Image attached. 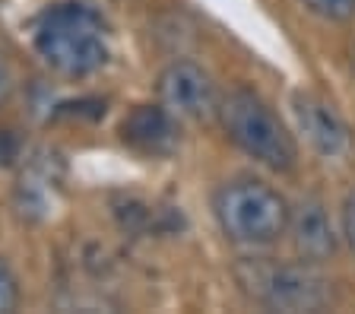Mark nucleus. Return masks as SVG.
I'll return each mask as SVG.
<instances>
[{
	"instance_id": "3",
	"label": "nucleus",
	"mask_w": 355,
	"mask_h": 314,
	"mask_svg": "<svg viewBox=\"0 0 355 314\" xmlns=\"http://www.w3.org/2000/svg\"><path fill=\"white\" fill-rule=\"evenodd\" d=\"M222 128L244 156L273 168V172H292L298 159V146L279 114L251 89H232L219 102Z\"/></svg>"
},
{
	"instance_id": "10",
	"label": "nucleus",
	"mask_w": 355,
	"mask_h": 314,
	"mask_svg": "<svg viewBox=\"0 0 355 314\" xmlns=\"http://www.w3.org/2000/svg\"><path fill=\"white\" fill-rule=\"evenodd\" d=\"M16 305H19V286H16L13 270L0 261V314L13 311Z\"/></svg>"
},
{
	"instance_id": "2",
	"label": "nucleus",
	"mask_w": 355,
	"mask_h": 314,
	"mask_svg": "<svg viewBox=\"0 0 355 314\" xmlns=\"http://www.w3.org/2000/svg\"><path fill=\"white\" fill-rule=\"evenodd\" d=\"M216 219L229 241L241 247H266L288 229V203L257 178H235L216 191Z\"/></svg>"
},
{
	"instance_id": "13",
	"label": "nucleus",
	"mask_w": 355,
	"mask_h": 314,
	"mask_svg": "<svg viewBox=\"0 0 355 314\" xmlns=\"http://www.w3.org/2000/svg\"><path fill=\"white\" fill-rule=\"evenodd\" d=\"M10 156H13V140L7 134H0V162H10Z\"/></svg>"
},
{
	"instance_id": "4",
	"label": "nucleus",
	"mask_w": 355,
	"mask_h": 314,
	"mask_svg": "<svg viewBox=\"0 0 355 314\" xmlns=\"http://www.w3.org/2000/svg\"><path fill=\"white\" fill-rule=\"evenodd\" d=\"M238 283L254 302L273 311H320L333 302L330 279L320 277L308 261H241L235 267Z\"/></svg>"
},
{
	"instance_id": "8",
	"label": "nucleus",
	"mask_w": 355,
	"mask_h": 314,
	"mask_svg": "<svg viewBox=\"0 0 355 314\" xmlns=\"http://www.w3.org/2000/svg\"><path fill=\"white\" fill-rule=\"evenodd\" d=\"M288 229H292V245L298 257L308 263H320L336 251V235L327 219V209L318 200H302L288 213Z\"/></svg>"
},
{
	"instance_id": "11",
	"label": "nucleus",
	"mask_w": 355,
	"mask_h": 314,
	"mask_svg": "<svg viewBox=\"0 0 355 314\" xmlns=\"http://www.w3.org/2000/svg\"><path fill=\"white\" fill-rule=\"evenodd\" d=\"M343 235H346L349 247L355 251V191L346 197V203H343Z\"/></svg>"
},
{
	"instance_id": "12",
	"label": "nucleus",
	"mask_w": 355,
	"mask_h": 314,
	"mask_svg": "<svg viewBox=\"0 0 355 314\" xmlns=\"http://www.w3.org/2000/svg\"><path fill=\"white\" fill-rule=\"evenodd\" d=\"M10 89H13V73H10L7 60H3V54H0V102L10 96Z\"/></svg>"
},
{
	"instance_id": "5",
	"label": "nucleus",
	"mask_w": 355,
	"mask_h": 314,
	"mask_svg": "<svg viewBox=\"0 0 355 314\" xmlns=\"http://www.w3.org/2000/svg\"><path fill=\"white\" fill-rule=\"evenodd\" d=\"M159 102L165 112L184 121H207L213 112H219L213 76L193 64V60H175L159 73L155 82Z\"/></svg>"
},
{
	"instance_id": "6",
	"label": "nucleus",
	"mask_w": 355,
	"mask_h": 314,
	"mask_svg": "<svg viewBox=\"0 0 355 314\" xmlns=\"http://www.w3.org/2000/svg\"><path fill=\"white\" fill-rule=\"evenodd\" d=\"M292 114H295V124L304 134V140L324 159H340L349 152V146H352L349 128L343 124V118L330 102H324L314 92H295L292 96Z\"/></svg>"
},
{
	"instance_id": "7",
	"label": "nucleus",
	"mask_w": 355,
	"mask_h": 314,
	"mask_svg": "<svg viewBox=\"0 0 355 314\" xmlns=\"http://www.w3.org/2000/svg\"><path fill=\"white\" fill-rule=\"evenodd\" d=\"M121 137L133 150L149 152V156H165L175 150V114L165 112L162 105H137L121 124Z\"/></svg>"
},
{
	"instance_id": "1",
	"label": "nucleus",
	"mask_w": 355,
	"mask_h": 314,
	"mask_svg": "<svg viewBox=\"0 0 355 314\" xmlns=\"http://www.w3.org/2000/svg\"><path fill=\"white\" fill-rule=\"evenodd\" d=\"M35 51L64 76H89L108 64V35L102 16L86 3H58L35 29Z\"/></svg>"
},
{
	"instance_id": "9",
	"label": "nucleus",
	"mask_w": 355,
	"mask_h": 314,
	"mask_svg": "<svg viewBox=\"0 0 355 314\" xmlns=\"http://www.w3.org/2000/svg\"><path fill=\"white\" fill-rule=\"evenodd\" d=\"M302 7L327 23H352L355 19V0H302Z\"/></svg>"
}]
</instances>
